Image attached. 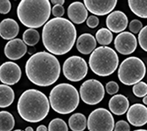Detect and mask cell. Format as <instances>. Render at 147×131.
<instances>
[{
    "label": "cell",
    "instance_id": "5",
    "mask_svg": "<svg viewBox=\"0 0 147 131\" xmlns=\"http://www.w3.org/2000/svg\"><path fill=\"white\" fill-rule=\"evenodd\" d=\"M49 104L55 112L69 114L80 104V94L75 87L69 83H60L49 93Z\"/></svg>",
    "mask_w": 147,
    "mask_h": 131
},
{
    "label": "cell",
    "instance_id": "32",
    "mask_svg": "<svg viewBox=\"0 0 147 131\" xmlns=\"http://www.w3.org/2000/svg\"><path fill=\"white\" fill-rule=\"evenodd\" d=\"M114 131H130V126L124 120H120L114 125Z\"/></svg>",
    "mask_w": 147,
    "mask_h": 131
},
{
    "label": "cell",
    "instance_id": "33",
    "mask_svg": "<svg viewBox=\"0 0 147 131\" xmlns=\"http://www.w3.org/2000/svg\"><path fill=\"white\" fill-rule=\"evenodd\" d=\"M11 2L9 0H0V14L5 15L11 10Z\"/></svg>",
    "mask_w": 147,
    "mask_h": 131
},
{
    "label": "cell",
    "instance_id": "30",
    "mask_svg": "<svg viewBox=\"0 0 147 131\" xmlns=\"http://www.w3.org/2000/svg\"><path fill=\"white\" fill-rule=\"evenodd\" d=\"M142 28L143 23L138 19H133L129 22V30L132 34L138 33Z\"/></svg>",
    "mask_w": 147,
    "mask_h": 131
},
{
    "label": "cell",
    "instance_id": "34",
    "mask_svg": "<svg viewBox=\"0 0 147 131\" xmlns=\"http://www.w3.org/2000/svg\"><path fill=\"white\" fill-rule=\"evenodd\" d=\"M55 18H62L63 16L65 14V8L63 5H54L51 11Z\"/></svg>",
    "mask_w": 147,
    "mask_h": 131
},
{
    "label": "cell",
    "instance_id": "18",
    "mask_svg": "<svg viewBox=\"0 0 147 131\" xmlns=\"http://www.w3.org/2000/svg\"><path fill=\"white\" fill-rule=\"evenodd\" d=\"M108 106L111 113L121 116L127 113L129 107V102L123 94H115L110 99Z\"/></svg>",
    "mask_w": 147,
    "mask_h": 131
},
{
    "label": "cell",
    "instance_id": "37",
    "mask_svg": "<svg viewBox=\"0 0 147 131\" xmlns=\"http://www.w3.org/2000/svg\"><path fill=\"white\" fill-rule=\"evenodd\" d=\"M36 131H48V130H47V126H45L44 124H41L37 128Z\"/></svg>",
    "mask_w": 147,
    "mask_h": 131
},
{
    "label": "cell",
    "instance_id": "15",
    "mask_svg": "<svg viewBox=\"0 0 147 131\" xmlns=\"http://www.w3.org/2000/svg\"><path fill=\"white\" fill-rule=\"evenodd\" d=\"M128 25V18L124 12H111L106 19V26L111 32L119 33L125 30Z\"/></svg>",
    "mask_w": 147,
    "mask_h": 131
},
{
    "label": "cell",
    "instance_id": "20",
    "mask_svg": "<svg viewBox=\"0 0 147 131\" xmlns=\"http://www.w3.org/2000/svg\"><path fill=\"white\" fill-rule=\"evenodd\" d=\"M96 47V41L94 36L90 33H83L78 37L77 41V49L82 55L90 54Z\"/></svg>",
    "mask_w": 147,
    "mask_h": 131
},
{
    "label": "cell",
    "instance_id": "17",
    "mask_svg": "<svg viewBox=\"0 0 147 131\" xmlns=\"http://www.w3.org/2000/svg\"><path fill=\"white\" fill-rule=\"evenodd\" d=\"M68 16L70 22L76 24H81L87 20L88 12L85 5L81 2H74L68 7Z\"/></svg>",
    "mask_w": 147,
    "mask_h": 131
},
{
    "label": "cell",
    "instance_id": "23",
    "mask_svg": "<svg viewBox=\"0 0 147 131\" xmlns=\"http://www.w3.org/2000/svg\"><path fill=\"white\" fill-rule=\"evenodd\" d=\"M128 5L131 11L137 16L146 19L147 18V1L146 0H129Z\"/></svg>",
    "mask_w": 147,
    "mask_h": 131
},
{
    "label": "cell",
    "instance_id": "40",
    "mask_svg": "<svg viewBox=\"0 0 147 131\" xmlns=\"http://www.w3.org/2000/svg\"><path fill=\"white\" fill-rule=\"evenodd\" d=\"M134 131H147V130L145 129H139V130H134Z\"/></svg>",
    "mask_w": 147,
    "mask_h": 131
},
{
    "label": "cell",
    "instance_id": "29",
    "mask_svg": "<svg viewBox=\"0 0 147 131\" xmlns=\"http://www.w3.org/2000/svg\"><path fill=\"white\" fill-rule=\"evenodd\" d=\"M146 34H147V27H143L138 34V43L141 49L144 51H147V41H146Z\"/></svg>",
    "mask_w": 147,
    "mask_h": 131
},
{
    "label": "cell",
    "instance_id": "3",
    "mask_svg": "<svg viewBox=\"0 0 147 131\" xmlns=\"http://www.w3.org/2000/svg\"><path fill=\"white\" fill-rule=\"evenodd\" d=\"M50 110L48 98L37 89H27L20 96L17 103L18 114L24 121L37 123L44 120Z\"/></svg>",
    "mask_w": 147,
    "mask_h": 131
},
{
    "label": "cell",
    "instance_id": "14",
    "mask_svg": "<svg viewBox=\"0 0 147 131\" xmlns=\"http://www.w3.org/2000/svg\"><path fill=\"white\" fill-rule=\"evenodd\" d=\"M127 119L134 127H142L147 123V108L140 103H136L129 107Z\"/></svg>",
    "mask_w": 147,
    "mask_h": 131
},
{
    "label": "cell",
    "instance_id": "2",
    "mask_svg": "<svg viewBox=\"0 0 147 131\" xmlns=\"http://www.w3.org/2000/svg\"><path fill=\"white\" fill-rule=\"evenodd\" d=\"M60 71L58 59L45 51L32 55L25 65V72L28 80L40 87H47L55 83L60 77Z\"/></svg>",
    "mask_w": 147,
    "mask_h": 131
},
{
    "label": "cell",
    "instance_id": "21",
    "mask_svg": "<svg viewBox=\"0 0 147 131\" xmlns=\"http://www.w3.org/2000/svg\"><path fill=\"white\" fill-rule=\"evenodd\" d=\"M15 99L13 89L9 86L0 84V108H7L12 105Z\"/></svg>",
    "mask_w": 147,
    "mask_h": 131
},
{
    "label": "cell",
    "instance_id": "39",
    "mask_svg": "<svg viewBox=\"0 0 147 131\" xmlns=\"http://www.w3.org/2000/svg\"><path fill=\"white\" fill-rule=\"evenodd\" d=\"M143 103H144V105H147V97H146V96L144 97V99H143Z\"/></svg>",
    "mask_w": 147,
    "mask_h": 131
},
{
    "label": "cell",
    "instance_id": "25",
    "mask_svg": "<svg viewBox=\"0 0 147 131\" xmlns=\"http://www.w3.org/2000/svg\"><path fill=\"white\" fill-rule=\"evenodd\" d=\"M23 41L26 45L33 47L36 45L40 41V34L35 29H27L24 32Z\"/></svg>",
    "mask_w": 147,
    "mask_h": 131
},
{
    "label": "cell",
    "instance_id": "10",
    "mask_svg": "<svg viewBox=\"0 0 147 131\" xmlns=\"http://www.w3.org/2000/svg\"><path fill=\"white\" fill-rule=\"evenodd\" d=\"M105 90L100 81L95 79L85 80L80 88V97L84 103L95 105L102 102L105 97Z\"/></svg>",
    "mask_w": 147,
    "mask_h": 131
},
{
    "label": "cell",
    "instance_id": "22",
    "mask_svg": "<svg viewBox=\"0 0 147 131\" xmlns=\"http://www.w3.org/2000/svg\"><path fill=\"white\" fill-rule=\"evenodd\" d=\"M69 126L72 131H84L87 127V119L81 113H74L69 119Z\"/></svg>",
    "mask_w": 147,
    "mask_h": 131
},
{
    "label": "cell",
    "instance_id": "1",
    "mask_svg": "<svg viewBox=\"0 0 147 131\" xmlns=\"http://www.w3.org/2000/svg\"><path fill=\"white\" fill-rule=\"evenodd\" d=\"M77 35L75 26L69 19L53 18L44 24L42 30V41L49 53L63 55L71 50Z\"/></svg>",
    "mask_w": 147,
    "mask_h": 131
},
{
    "label": "cell",
    "instance_id": "38",
    "mask_svg": "<svg viewBox=\"0 0 147 131\" xmlns=\"http://www.w3.org/2000/svg\"><path fill=\"white\" fill-rule=\"evenodd\" d=\"M24 131H34V130H33V128H32V127H27V128H26V129H25V130Z\"/></svg>",
    "mask_w": 147,
    "mask_h": 131
},
{
    "label": "cell",
    "instance_id": "13",
    "mask_svg": "<svg viewBox=\"0 0 147 131\" xmlns=\"http://www.w3.org/2000/svg\"><path fill=\"white\" fill-rule=\"evenodd\" d=\"M116 0L96 1V0H84L83 4L87 10L94 16H105L110 14L117 5Z\"/></svg>",
    "mask_w": 147,
    "mask_h": 131
},
{
    "label": "cell",
    "instance_id": "26",
    "mask_svg": "<svg viewBox=\"0 0 147 131\" xmlns=\"http://www.w3.org/2000/svg\"><path fill=\"white\" fill-rule=\"evenodd\" d=\"M96 38L97 42L103 47H107L112 43L113 39V33L107 28H101L96 33Z\"/></svg>",
    "mask_w": 147,
    "mask_h": 131
},
{
    "label": "cell",
    "instance_id": "9",
    "mask_svg": "<svg viewBox=\"0 0 147 131\" xmlns=\"http://www.w3.org/2000/svg\"><path fill=\"white\" fill-rule=\"evenodd\" d=\"M114 125L113 116L106 108H99L94 110L87 120L89 131H113Z\"/></svg>",
    "mask_w": 147,
    "mask_h": 131
},
{
    "label": "cell",
    "instance_id": "31",
    "mask_svg": "<svg viewBox=\"0 0 147 131\" xmlns=\"http://www.w3.org/2000/svg\"><path fill=\"white\" fill-rule=\"evenodd\" d=\"M106 91L110 95H114L119 91V86L115 81H110L106 84Z\"/></svg>",
    "mask_w": 147,
    "mask_h": 131
},
{
    "label": "cell",
    "instance_id": "36",
    "mask_svg": "<svg viewBox=\"0 0 147 131\" xmlns=\"http://www.w3.org/2000/svg\"><path fill=\"white\" fill-rule=\"evenodd\" d=\"M50 3L53 4V5H63L65 3L64 0H52Z\"/></svg>",
    "mask_w": 147,
    "mask_h": 131
},
{
    "label": "cell",
    "instance_id": "19",
    "mask_svg": "<svg viewBox=\"0 0 147 131\" xmlns=\"http://www.w3.org/2000/svg\"><path fill=\"white\" fill-rule=\"evenodd\" d=\"M19 32V25L13 19H5L0 22V37L5 40H13Z\"/></svg>",
    "mask_w": 147,
    "mask_h": 131
},
{
    "label": "cell",
    "instance_id": "7",
    "mask_svg": "<svg viewBox=\"0 0 147 131\" xmlns=\"http://www.w3.org/2000/svg\"><path fill=\"white\" fill-rule=\"evenodd\" d=\"M145 75V63L141 59L135 56L124 59L118 71L119 80L126 86H133L140 82Z\"/></svg>",
    "mask_w": 147,
    "mask_h": 131
},
{
    "label": "cell",
    "instance_id": "35",
    "mask_svg": "<svg viewBox=\"0 0 147 131\" xmlns=\"http://www.w3.org/2000/svg\"><path fill=\"white\" fill-rule=\"evenodd\" d=\"M86 24H87L88 27H89L90 28H96L99 25V19L96 16H90L87 19V20H86Z\"/></svg>",
    "mask_w": 147,
    "mask_h": 131
},
{
    "label": "cell",
    "instance_id": "11",
    "mask_svg": "<svg viewBox=\"0 0 147 131\" xmlns=\"http://www.w3.org/2000/svg\"><path fill=\"white\" fill-rule=\"evenodd\" d=\"M22 69L17 63L12 61L5 62L0 66V81L7 86H13L20 80Z\"/></svg>",
    "mask_w": 147,
    "mask_h": 131
},
{
    "label": "cell",
    "instance_id": "27",
    "mask_svg": "<svg viewBox=\"0 0 147 131\" xmlns=\"http://www.w3.org/2000/svg\"><path fill=\"white\" fill-rule=\"evenodd\" d=\"M48 131H69V128L63 120L55 118L49 124Z\"/></svg>",
    "mask_w": 147,
    "mask_h": 131
},
{
    "label": "cell",
    "instance_id": "12",
    "mask_svg": "<svg viewBox=\"0 0 147 131\" xmlns=\"http://www.w3.org/2000/svg\"><path fill=\"white\" fill-rule=\"evenodd\" d=\"M115 49L123 55L132 54L137 49L138 42L136 37L129 32H122L114 40Z\"/></svg>",
    "mask_w": 147,
    "mask_h": 131
},
{
    "label": "cell",
    "instance_id": "6",
    "mask_svg": "<svg viewBox=\"0 0 147 131\" xmlns=\"http://www.w3.org/2000/svg\"><path fill=\"white\" fill-rule=\"evenodd\" d=\"M89 66L99 77H107L115 72L119 58L115 50L109 47H99L92 52L89 57Z\"/></svg>",
    "mask_w": 147,
    "mask_h": 131
},
{
    "label": "cell",
    "instance_id": "16",
    "mask_svg": "<svg viewBox=\"0 0 147 131\" xmlns=\"http://www.w3.org/2000/svg\"><path fill=\"white\" fill-rule=\"evenodd\" d=\"M27 52V45L20 38H14L9 41L4 49L5 56L11 61L19 60L25 55Z\"/></svg>",
    "mask_w": 147,
    "mask_h": 131
},
{
    "label": "cell",
    "instance_id": "4",
    "mask_svg": "<svg viewBox=\"0 0 147 131\" xmlns=\"http://www.w3.org/2000/svg\"><path fill=\"white\" fill-rule=\"evenodd\" d=\"M52 11L49 0H22L17 7V16L29 29L42 27L49 19Z\"/></svg>",
    "mask_w": 147,
    "mask_h": 131
},
{
    "label": "cell",
    "instance_id": "24",
    "mask_svg": "<svg viewBox=\"0 0 147 131\" xmlns=\"http://www.w3.org/2000/svg\"><path fill=\"white\" fill-rule=\"evenodd\" d=\"M15 126V119L10 112L0 111V131H12Z\"/></svg>",
    "mask_w": 147,
    "mask_h": 131
},
{
    "label": "cell",
    "instance_id": "28",
    "mask_svg": "<svg viewBox=\"0 0 147 131\" xmlns=\"http://www.w3.org/2000/svg\"><path fill=\"white\" fill-rule=\"evenodd\" d=\"M132 92L134 95L137 97L142 98L146 96L147 94V85L145 82L140 81L136 84L133 85Z\"/></svg>",
    "mask_w": 147,
    "mask_h": 131
},
{
    "label": "cell",
    "instance_id": "8",
    "mask_svg": "<svg viewBox=\"0 0 147 131\" xmlns=\"http://www.w3.org/2000/svg\"><path fill=\"white\" fill-rule=\"evenodd\" d=\"M88 66L80 56L73 55L68 57L63 65V73L71 82H79L87 76Z\"/></svg>",
    "mask_w": 147,
    "mask_h": 131
},
{
    "label": "cell",
    "instance_id": "41",
    "mask_svg": "<svg viewBox=\"0 0 147 131\" xmlns=\"http://www.w3.org/2000/svg\"><path fill=\"white\" fill-rule=\"evenodd\" d=\"M13 131H24V130H15Z\"/></svg>",
    "mask_w": 147,
    "mask_h": 131
}]
</instances>
